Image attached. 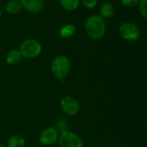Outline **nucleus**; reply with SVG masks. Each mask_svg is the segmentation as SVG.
<instances>
[{"instance_id": "nucleus-13", "label": "nucleus", "mask_w": 147, "mask_h": 147, "mask_svg": "<svg viewBox=\"0 0 147 147\" xmlns=\"http://www.w3.org/2000/svg\"><path fill=\"white\" fill-rule=\"evenodd\" d=\"M114 7L111 3H105L101 5L100 9V17L104 18H110L114 14Z\"/></svg>"}, {"instance_id": "nucleus-18", "label": "nucleus", "mask_w": 147, "mask_h": 147, "mask_svg": "<svg viewBox=\"0 0 147 147\" xmlns=\"http://www.w3.org/2000/svg\"><path fill=\"white\" fill-rule=\"evenodd\" d=\"M138 2H139V0H121L122 5L125 7H133Z\"/></svg>"}, {"instance_id": "nucleus-19", "label": "nucleus", "mask_w": 147, "mask_h": 147, "mask_svg": "<svg viewBox=\"0 0 147 147\" xmlns=\"http://www.w3.org/2000/svg\"><path fill=\"white\" fill-rule=\"evenodd\" d=\"M0 147H7V146L5 145V144H0Z\"/></svg>"}, {"instance_id": "nucleus-9", "label": "nucleus", "mask_w": 147, "mask_h": 147, "mask_svg": "<svg viewBox=\"0 0 147 147\" xmlns=\"http://www.w3.org/2000/svg\"><path fill=\"white\" fill-rule=\"evenodd\" d=\"M22 8L23 7H22L20 0H9L5 5L6 11L11 15L18 14Z\"/></svg>"}, {"instance_id": "nucleus-16", "label": "nucleus", "mask_w": 147, "mask_h": 147, "mask_svg": "<svg viewBox=\"0 0 147 147\" xmlns=\"http://www.w3.org/2000/svg\"><path fill=\"white\" fill-rule=\"evenodd\" d=\"M138 11L140 15L147 19V0H139Z\"/></svg>"}, {"instance_id": "nucleus-10", "label": "nucleus", "mask_w": 147, "mask_h": 147, "mask_svg": "<svg viewBox=\"0 0 147 147\" xmlns=\"http://www.w3.org/2000/svg\"><path fill=\"white\" fill-rule=\"evenodd\" d=\"M22 59V55L18 49H11L5 56V61L9 65H16Z\"/></svg>"}, {"instance_id": "nucleus-11", "label": "nucleus", "mask_w": 147, "mask_h": 147, "mask_svg": "<svg viewBox=\"0 0 147 147\" xmlns=\"http://www.w3.org/2000/svg\"><path fill=\"white\" fill-rule=\"evenodd\" d=\"M76 27L75 24H67L60 29L59 34L60 36L62 38H69L76 33Z\"/></svg>"}, {"instance_id": "nucleus-21", "label": "nucleus", "mask_w": 147, "mask_h": 147, "mask_svg": "<svg viewBox=\"0 0 147 147\" xmlns=\"http://www.w3.org/2000/svg\"><path fill=\"white\" fill-rule=\"evenodd\" d=\"M146 131H147V124H146Z\"/></svg>"}, {"instance_id": "nucleus-1", "label": "nucleus", "mask_w": 147, "mask_h": 147, "mask_svg": "<svg viewBox=\"0 0 147 147\" xmlns=\"http://www.w3.org/2000/svg\"><path fill=\"white\" fill-rule=\"evenodd\" d=\"M85 31L93 40L101 39L106 33V23L99 15L89 17L85 23Z\"/></svg>"}, {"instance_id": "nucleus-6", "label": "nucleus", "mask_w": 147, "mask_h": 147, "mask_svg": "<svg viewBox=\"0 0 147 147\" xmlns=\"http://www.w3.org/2000/svg\"><path fill=\"white\" fill-rule=\"evenodd\" d=\"M62 112L68 116H75L80 111V103L73 96L67 95L63 97L60 103Z\"/></svg>"}, {"instance_id": "nucleus-8", "label": "nucleus", "mask_w": 147, "mask_h": 147, "mask_svg": "<svg viewBox=\"0 0 147 147\" xmlns=\"http://www.w3.org/2000/svg\"><path fill=\"white\" fill-rule=\"evenodd\" d=\"M22 7L30 13H39L44 6V0H20Z\"/></svg>"}, {"instance_id": "nucleus-20", "label": "nucleus", "mask_w": 147, "mask_h": 147, "mask_svg": "<svg viewBox=\"0 0 147 147\" xmlns=\"http://www.w3.org/2000/svg\"><path fill=\"white\" fill-rule=\"evenodd\" d=\"M1 17H2V11H1V10H0V18H1Z\"/></svg>"}, {"instance_id": "nucleus-17", "label": "nucleus", "mask_w": 147, "mask_h": 147, "mask_svg": "<svg viewBox=\"0 0 147 147\" xmlns=\"http://www.w3.org/2000/svg\"><path fill=\"white\" fill-rule=\"evenodd\" d=\"M81 2L84 7L88 9H92L96 6L98 0H81Z\"/></svg>"}, {"instance_id": "nucleus-14", "label": "nucleus", "mask_w": 147, "mask_h": 147, "mask_svg": "<svg viewBox=\"0 0 147 147\" xmlns=\"http://www.w3.org/2000/svg\"><path fill=\"white\" fill-rule=\"evenodd\" d=\"M61 6L67 11H74L77 10L80 5L79 0H60Z\"/></svg>"}, {"instance_id": "nucleus-5", "label": "nucleus", "mask_w": 147, "mask_h": 147, "mask_svg": "<svg viewBox=\"0 0 147 147\" xmlns=\"http://www.w3.org/2000/svg\"><path fill=\"white\" fill-rule=\"evenodd\" d=\"M119 32L120 36L128 42H133L138 40L140 35V31L138 27L130 22H125L120 24L119 28Z\"/></svg>"}, {"instance_id": "nucleus-3", "label": "nucleus", "mask_w": 147, "mask_h": 147, "mask_svg": "<svg viewBox=\"0 0 147 147\" xmlns=\"http://www.w3.org/2000/svg\"><path fill=\"white\" fill-rule=\"evenodd\" d=\"M22 57L28 58V59H33L37 57L42 50V44L36 39H26L23 41L19 44V49H18Z\"/></svg>"}, {"instance_id": "nucleus-2", "label": "nucleus", "mask_w": 147, "mask_h": 147, "mask_svg": "<svg viewBox=\"0 0 147 147\" xmlns=\"http://www.w3.org/2000/svg\"><path fill=\"white\" fill-rule=\"evenodd\" d=\"M71 69V62L66 55H57L51 62V71L55 77L58 79H64L68 76Z\"/></svg>"}, {"instance_id": "nucleus-7", "label": "nucleus", "mask_w": 147, "mask_h": 147, "mask_svg": "<svg viewBox=\"0 0 147 147\" xmlns=\"http://www.w3.org/2000/svg\"><path fill=\"white\" fill-rule=\"evenodd\" d=\"M59 134V131L55 126H48L40 132L39 141L42 145L50 146L57 142Z\"/></svg>"}, {"instance_id": "nucleus-15", "label": "nucleus", "mask_w": 147, "mask_h": 147, "mask_svg": "<svg viewBox=\"0 0 147 147\" xmlns=\"http://www.w3.org/2000/svg\"><path fill=\"white\" fill-rule=\"evenodd\" d=\"M55 127L56 130L59 131V133L68 131L67 122L65 119H61V118H60V119H58L56 120V122H55Z\"/></svg>"}, {"instance_id": "nucleus-12", "label": "nucleus", "mask_w": 147, "mask_h": 147, "mask_svg": "<svg viewBox=\"0 0 147 147\" xmlns=\"http://www.w3.org/2000/svg\"><path fill=\"white\" fill-rule=\"evenodd\" d=\"M7 147H24L25 139L21 135H12L7 141Z\"/></svg>"}, {"instance_id": "nucleus-4", "label": "nucleus", "mask_w": 147, "mask_h": 147, "mask_svg": "<svg viewBox=\"0 0 147 147\" xmlns=\"http://www.w3.org/2000/svg\"><path fill=\"white\" fill-rule=\"evenodd\" d=\"M57 143L59 147H83L84 145L81 137L70 131L61 132Z\"/></svg>"}]
</instances>
